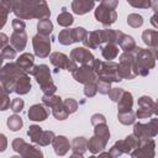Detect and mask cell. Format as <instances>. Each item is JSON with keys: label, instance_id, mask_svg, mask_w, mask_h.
I'll return each instance as SVG.
<instances>
[{"label": "cell", "instance_id": "obj_5", "mask_svg": "<svg viewBox=\"0 0 158 158\" xmlns=\"http://www.w3.org/2000/svg\"><path fill=\"white\" fill-rule=\"evenodd\" d=\"M38 30H41V31H49V32H51V30H52V23H51L49 21H44V23L41 22V23H38Z\"/></svg>", "mask_w": 158, "mask_h": 158}, {"label": "cell", "instance_id": "obj_2", "mask_svg": "<svg viewBox=\"0 0 158 158\" xmlns=\"http://www.w3.org/2000/svg\"><path fill=\"white\" fill-rule=\"evenodd\" d=\"M40 109V106L38 105H36V106H33L32 107V110L28 112V116H31V118L32 120H43V117L46 116V114H42V107H41V110H38Z\"/></svg>", "mask_w": 158, "mask_h": 158}, {"label": "cell", "instance_id": "obj_1", "mask_svg": "<svg viewBox=\"0 0 158 158\" xmlns=\"http://www.w3.org/2000/svg\"><path fill=\"white\" fill-rule=\"evenodd\" d=\"M93 7V0H75L73 2V9L77 14H84Z\"/></svg>", "mask_w": 158, "mask_h": 158}, {"label": "cell", "instance_id": "obj_3", "mask_svg": "<svg viewBox=\"0 0 158 158\" xmlns=\"http://www.w3.org/2000/svg\"><path fill=\"white\" fill-rule=\"evenodd\" d=\"M73 22V17L68 14H63L60 16H58V23L63 25V26H67V25H70Z\"/></svg>", "mask_w": 158, "mask_h": 158}, {"label": "cell", "instance_id": "obj_4", "mask_svg": "<svg viewBox=\"0 0 158 158\" xmlns=\"http://www.w3.org/2000/svg\"><path fill=\"white\" fill-rule=\"evenodd\" d=\"M21 125H22L21 120L19 117H16V116H14V117H11V120H9V126H11L12 130H17Z\"/></svg>", "mask_w": 158, "mask_h": 158}]
</instances>
